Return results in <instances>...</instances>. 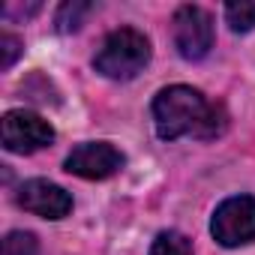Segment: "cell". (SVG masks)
I'll return each instance as SVG.
<instances>
[{"instance_id":"obj_1","label":"cell","mask_w":255,"mask_h":255,"mask_svg":"<svg viewBox=\"0 0 255 255\" xmlns=\"http://www.w3.org/2000/svg\"><path fill=\"white\" fill-rule=\"evenodd\" d=\"M153 123H156V135L165 141L195 135V138H216L225 129V111L222 105H213L204 99L201 90L174 84L156 93L153 99Z\"/></svg>"},{"instance_id":"obj_7","label":"cell","mask_w":255,"mask_h":255,"mask_svg":"<svg viewBox=\"0 0 255 255\" xmlns=\"http://www.w3.org/2000/svg\"><path fill=\"white\" fill-rule=\"evenodd\" d=\"M18 204L42 219H63L72 210V195L51 180H27L18 189Z\"/></svg>"},{"instance_id":"obj_11","label":"cell","mask_w":255,"mask_h":255,"mask_svg":"<svg viewBox=\"0 0 255 255\" xmlns=\"http://www.w3.org/2000/svg\"><path fill=\"white\" fill-rule=\"evenodd\" d=\"M39 243L30 231H9L3 237V255H36Z\"/></svg>"},{"instance_id":"obj_4","label":"cell","mask_w":255,"mask_h":255,"mask_svg":"<svg viewBox=\"0 0 255 255\" xmlns=\"http://www.w3.org/2000/svg\"><path fill=\"white\" fill-rule=\"evenodd\" d=\"M0 138L9 153H33L42 150L54 141V129L51 123L42 120L33 111H6L3 123H0Z\"/></svg>"},{"instance_id":"obj_6","label":"cell","mask_w":255,"mask_h":255,"mask_svg":"<svg viewBox=\"0 0 255 255\" xmlns=\"http://www.w3.org/2000/svg\"><path fill=\"white\" fill-rule=\"evenodd\" d=\"M66 171L84 180H105L111 174H117L123 168V153L108 144V141H87L78 144L69 156H66Z\"/></svg>"},{"instance_id":"obj_3","label":"cell","mask_w":255,"mask_h":255,"mask_svg":"<svg viewBox=\"0 0 255 255\" xmlns=\"http://www.w3.org/2000/svg\"><path fill=\"white\" fill-rule=\"evenodd\" d=\"M210 234L216 243L228 249L252 243L255 240V198L252 195L225 198L210 219Z\"/></svg>"},{"instance_id":"obj_12","label":"cell","mask_w":255,"mask_h":255,"mask_svg":"<svg viewBox=\"0 0 255 255\" xmlns=\"http://www.w3.org/2000/svg\"><path fill=\"white\" fill-rule=\"evenodd\" d=\"M18 54H21V39L18 36H12V33L0 36V69H9Z\"/></svg>"},{"instance_id":"obj_10","label":"cell","mask_w":255,"mask_h":255,"mask_svg":"<svg viewBox=\"0 0 255 255\" xmlns=\"http://www.w3.org/2000/svg\"><path fill=\"white\" fill-rule=\"evenodd\" d=\"M225 21L231 24L234 33H249L255 27V3H246V0L228 3L225 6Z\"/></svg>"},{"instance_id":"obj_5","label":"cell","mask_w":255,"mask_h":255,"mask_svg":"<svg viewBox=\"0 0 255 255\" xmlns=\"http://www.w3.org/2000/svg\"><path fill=\"white\" fill-rule=\"evenodd\" d=\"M174 48L183 60H201L213 48V18L201 6H180L174 12Z\"/></svg>"},{"instance_id":"obj_9","label":"cell","mask_w":255,"mask_h":255,"mask_svg":"<svg viewBox=\"0 0 255 255\" xmlns=\"http://www.w3.org/2000/svg\"><path fill=\"white\" fill-rule=\"evenodd\" d=\"M150 255H195V252H192L189 237H183L180 231H162V234H156Z\"/></svg>"},{"instance_id":"obj_2","label":"cell","mask_w":255,"mask_h":255,"mask_svg":"<svg viewBox=\"0 0 255 255\" xmlns=\"http://www.w3.org/2000/svg\"><path fill=\"white\" fill-rule=\"evenodd\" d=\"M147 63H150V39L135 27L111 30L93 57L96 72L111 78V81H129Z\"/></svg>"},{"instance_id":"obj_8","label":"cell","mask_w":255,"mask_h":255,"mask_svg":"<svg viewBox=\"0 0 255 255\" xmlns=\"http://www.w3.org/2000/svg\"><path fill=\"white\" fill-rule=\"evenodd\" d=\"M90 12H93V3H81V0L63 3V6L57 9V18H54V21H57V30H60V33H72V30H78Z\"/></svg>"}]
</instances>
